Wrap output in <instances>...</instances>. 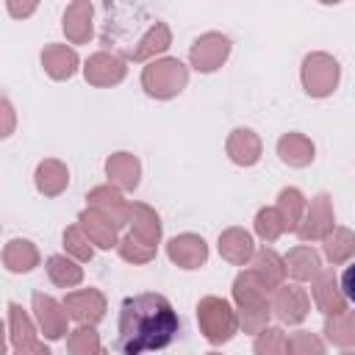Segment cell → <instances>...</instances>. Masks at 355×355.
<instances>
[{"label": "cell", "mask_w": 355, "mask_h": 355, "mask_svg": "<svg viewBox=\"0 0 355 355\" xmlns=\"http://www.w3.org/2000/svg\"><path fill=\"white\" fill-rule=\"evenodd\" d=\"M178 333V313L161 294L128 297L119 311L116 349L122 355H141L164 349Z\"/></svg>", "instance_id": "1"}, {"label": "cell", "mask_w": 355, "mask_h": 355, "mask_svg": "<svg viewBox=\"0 0 355 355\" xmlns=\"http://www.w3.org/2000/svg\"><path fill=\"white\" fill-rule=\"evenodd\" d=\"M197 319L208 336V341L219 344V341H227L233 333H236V316L230 311V305L225 300H216V297H205L197 308Z\"/></svg>", "instance_id": "2"}, {"label": "cell", "mask_w": 355, "mask_h": 355, "mask_svg": "<svg viewBox=\"0 0 355 355\" xmlns=\"http://www.w3.org/2000/svg\"><path fill=\"white\" fill-rule=\"evenodd\" d=\"M186 83V69L180 61L175 58H166V61H158L153 67L144 69V86L150 94H158V97H169L175 92H180V86Z\"/></svg>", "instance_id": "3"}, {"label": "cell", "mask_w": 355, "mask_h": 355, "mask_svg": "<svg viewBox=\"0 0 355 355\" xmlns=\"http://www.w3.org/2000/svg\"><path fill=\"white\" fill-rule=\"evenodd\" d=\"M302 80H305V89L308 94H330L336 80H338V67L333 58L327 55H308L305 58V72H302Z\"/></svg>", "instance_id": "4"}, {"label": "cell", "mask_w": 355, "mask_h": 355, "mask_svg": "<svg viewBox=\"0 0 355 355\" xmlns=\"http://www.w3.org/2000/svg\"><path fill=\"white\" fill-rule=\"evenodd\" d=\"M225 55H227V39H225V36H216V33L202 36V39L191 47V61H194V67L202 69V72L216 69Z\"/></svg>", "instance_id": "5"}, {"label": "cell", "mask_w": 355, "mask_h": 355, "mask_svg": "<svg viewBox=\"0 0 355 355\" xmlns=\"http://www.w3.org/2000/svg\"><path fill=\"white\" fill-rule=\"evenodd\" d=\"M205 255H208L205 241L197 236H180L169 241V258L178 261L183 269H197L205 261Z\"/></svg>", "instance_id": "6"}, {"label": "cell", "mask_w": 355, "mask_h": 355, "mask_svg": "<svg viewBox=\"0 0 355 355\" xmlns=\"http://www.w3.org/2000/svg\"><path fill=\"white\" fill-rule=\"evenodd\" d=\"M69 313L78 319V322H97L103 316V297L97 291H78V294H69L67 302Z\"/></svg>", "instance_id": "7"}, {"label": "cell", "mask_w": 355, "mask_h": 355, "mask_svg": "<svg viewBox=\"0 0 355 355\" xmlns=\"http://www.w3.org/2000/svg\"><path fill=\"white\" fill-rule=\"evenodd\" d=\"M33 305H36V313H39V322L44 327V336L47 338H58L64 333V319L67 313H61V308L55 305V300L44 297V294H33Z\"/></svg>", "instance_id": "8"}, {"label": "cell", "mask_w": 355, "mask_h": 355, "mask_svg": "<svg viewBox=\"0 0 355 355\" xmlns=\"http://www.w3.org/2000/svg\"><path fill=\"white\" fill-rule=\"evenodd\" d=\"M305 294L300 291V288H294V286H288V288H283L277 297H275V308H277V313H280V319H286V322H300L302 316H305Z\"/></svg>", "instance_id": "9"}, {"label": "cell", "mask_w": 355, "mask_h": 355, "mask_svg": "<svg viewBox=\"0 0 355 355\" xmlns=\"http://www.w3.org/2000/svg\"><path fill=\"white\" fill-rule=\"evenodd\" d=\"M311 219H313V225L300 227V236H302V239H316V236H324L327 225L333 222V214H330V208H327V197H324V194H319V197L311 202L308 222H311Z\"/></svg>", "instance_id": "10"}, {"label": "cell", "mask_w": 355, "mask_h": 355, "mask_svg": "<svg viewBox=\"0 0 355 355\" xmlns=\"http://www.w3.org/2000/svg\"><path fill=\"white\" fill-rule=\"evenodd\" d=\"M286 263H288V272H291L294 277H300V280L313 277V275L319 272V258H316V252L308 250V247H297V250H291L288 258H286Z\"/></svg>", "instance_id": "11"}, {"label": "cell", "mask_w": 355, "mask_h": 355, "mask_svg": "<svg viewBox=\"0 0 355 355\" xmlns=\"http://www.w3.org/2000/svg\"><path fill=\"white\" fill-rule=\"evenodd\" d=\"M42 58H44L47 72L55 75V78H69L72 69H75V53L67 50V47H47L42 53Z\"/></svg>", "instance_id": "12"}, {"label": "cell", "mask_w": 355, "mask_h": 355, "mask_svg": "<svg viewBox=\"0 0 355 355\" xmlns=\"http://www.w3.org/2000/svg\"><path fill=\"white\" fill-rule=\"evenodd\" d=\"M36 183H39V189H42L44 194H55V191H61L64 183H67V169H64L58 161H44V164H39V169H36Z\"/></svg>", "instance_id": "13"}, {"label": "cell", "mask_w": 355, "mask_h": 355, "mask_svg": "<svg viewBox=\"0 0 355 355\" xmlns=\"http://www.w3.org/2000/svg\"><path fill=\"white\" fill-rule=\"evenodd\" d=\"M219 250H222V255H225V258H230V261L241 263V261L252 252V241H250V236H247V233H241V230H227V233L222 236Z\"/></svg>", "instance_id": "14"}, {"label": "cell", "mask_w": 355, "mask_h": 355, "mask_svg": "<svg viewBox=\"0 0 355 355\" xmlns=\"http://www.w3.org/2000/svg\"><path fill=\"white\" fill-rule=\"evenodd\" d=\"M230 155L239 164H255L258 158V139L252 136V130H236L230 139Z\"/></svg>", "instance_id": "15"}, {"label": "cell", "mask_w": 355, "mask_h": 355, "mask_svg": "<svg viewBox=\"0 0 355 355\" xmlns=\"http://www.w3.org/2000/svg\"><path fill=\"white\" fill-rule=\"evenodd\" d=\"M280 155H283V161H288L294 166H302V164H308L313 158V147L305 139H300V136L291 133V136L280 139Z\"/></svg>", "instance_id": "16"}, {"label": "cell", "mask_w": 355, "mask_h": 355, "mask_svg": "<svg viewBox=\"0 0 355 355\" xmlns=\"http://www.w3.org/2000/svg\"><path fill=\"white\" fill-rule=\"evenodd\" d=\"M80 222L89 233V239H94L100 247H111L114 244V222H108L105 216H97V214H80Z\"/></svg>", "instance_id": "17"}, {"label": "cell", "mask_w": 355, "mask_h": 355, "mask_svg": "<svg viewBox=\"0 0 355 355\" xmlns=\"http://www.w3.org/2000/svg\"><path fill=\"white\" fill-rule=\"evenodd\" d=\"M316 302H319V308L324 311V313H341L344 311V305H341V297H338V291H336V277L333 275H324L322 280H319V286H316Z\"/></svg>", "instance_id": "18"}, {"label": "cell", "mask_w": 355, "mask_h": 355, "mask_svg": "<svg viewBox=\"0 0 355 355\" xmlns=\"http://www.w3.org/2000/svg\"><path fill=\"white\" fill-rule=\"evenodd\" d=\"M89 14H92V6H86V3H75L69 11H67V17H64V31L72 36V39H86V33H89Z\"/></svg>", "instance_id": "19"}, {"label": "cell", "mask_w": 355, "mask_h": 355, "mask_svg": "<svg viewBox=\"0 0 355 355\" xmlns=\"http://www.w3.org/2000/svg\"><path fill=\"white\" fill-rule=\"evenodd\" d=\"M108 175L116 178L122 186H136V180H139V164L128 153H119V155H114L108 161Z\"/></svg>", "instance_id": "20"}, {"label": "cell", "mask_w": 355, "mask_h": 355, "mask_svg": "<svg viewBox=\"0 0 355 355\" xmlns=\"http://www.w3.org/2000/svg\"><path fill=\"white\" fill-rule=\"evenodd\" d=\"M36 261V250L28 241H11V247L6 250V263L11 272H25L31 269Z\"/></svg>", "instance_id": "21"}, {"label": "cell", "mask_w": 355, "mask_h": 355, "mask_svg": "<svg viewBox=\"0 0 355 355\" xmlns=\"http://www.w3.org/2000/svg\"><path fill=\"white\" fill-rule=\"evenodd\" d=\"M47 272H50V277H53L58 286H72V283L80 280V269H78L72 261L61 258V255H53V258L47 261Z\"/></svg>", "instance_id": "22"}, {"label": "cell", "mask_w": 355, "mask_h": 355, "mask_svg": "<svg viewBox=\"0 0 355 355\" xmlns=\"http://www.w3.org/2000/svg\"><path fill=\"white\" fill-rule=\"evenodd\" d=\"M255 352L258 355H288V341L283 338L280 330L269 327L261 333V338L255 341Z\"/></svg>", "instance_id": "23"}, {"label": "cell", "mask_w": 355, "mask_h": 355, "mask_svg": "<svg viewBox=\"0 0 355 355\" xmlns=\"http://www.w3.org/2000/svg\"><path fill=\"white\" fill-rule=\"evenodd\" d=\"M324 250H327V258H330V261H344V258L355 250V236H352L349 230H336V233L327 239Z\"/></svg>", "instance_id": "24"}, {"label": "cell", "mask_w": 355, "mask_h": 355, "mask_svg": "<svg viewBox=\"0 0 355 355\" xmlns=\"http://www.w3.org/2000/svg\"><path fill=\"white\" fill-rule=\"evenodd\" d=\"M255 227H258V233H261L263 239H269V241H272V239L286 227V222H283V216H280L275 208H266V211H261V214H258Z\"/></svg>", "instance_id": "25"}, {"label": "cell", "mask_w": 355, "mask_h": 355, "mask_svg": "<svg viewBox=\"0 0 355 355\" xmlns=\"http://www.w3.org/2000/svg\"><path fill=\"white\" fill-rule=\"evenodd\" d=\"M97 333L94 330H78L69 338V352L72 355H97Z\"/></svg>", "instance_id": "26"}, {"label": "cell", "mask_w": 355, "mask_h": 355, "mask_svg": "<svg viewBox=\"0 0 355 355\" xmlns=\"http://www.w3.org/2000/svg\"><path fill=\"white\" fill-rule=\"evenodd\" d=\"M280 205H283V222H286V227H294V222H297V211L302 208V194L297 191V189H283L280 191Z\"/></svg>", "instance_id": "27"}, {"label": "cell", "mask_w": 355, "mask_h": 355, "mask_svg": "<svg viewBox=\"0 0 355 355\" xmlns=\"http://www.w3.org/2000/svg\"><path fill=\"white\" fill-rule=\"evenodd\" d=\"M288 352L291 355H322V344L311 333H300L288 341Z\"/></svg>", "instance_id": "28"}, {"label": "cell", "mask_w": 355, "mask_h": 355, "mask_svg": "<svg viewBox=\"0 0 355 355\" xmlns=\"http://www.w3.org/2000/svg\"><path fill=\"white\" fill-rule=\"evenodd\" d=\"M64 241L69 244V250H72L78 258H92V247H83L86 241H83V236H80L78 227H69V230L64 233Z\"/></svg>", "instance_id": "29"}, {"label": "cell", "mask_w": 355, "mask_h": 355, "mask_svg": "<svg viewBox=\"0 0 355 355\" xmlns=\"http://www.w3.org/2000/svg\"><path fill=\"white\" fill-rule=\"evenodd\" d=\"M327 336L333 338V341H338V344H349V341H355V324L347 319V324L341 327V324H336V322H327Z\"/></svg>", "instance_id": "30"}, {"label": "cell", "mask_w": 355, "mask_h": 355, "mask_svg": "<svg viewBox=\"0 0 355 355\" xmlns=\"http://www.w3.org/2000/svg\"><path fill=\"white\" fill-rule=\"evenodd\" d=\"M341 288H344V297L349 302H355V263H349L341 275Z\"/></svg>", "instance_id": "31"}]
</instances>
